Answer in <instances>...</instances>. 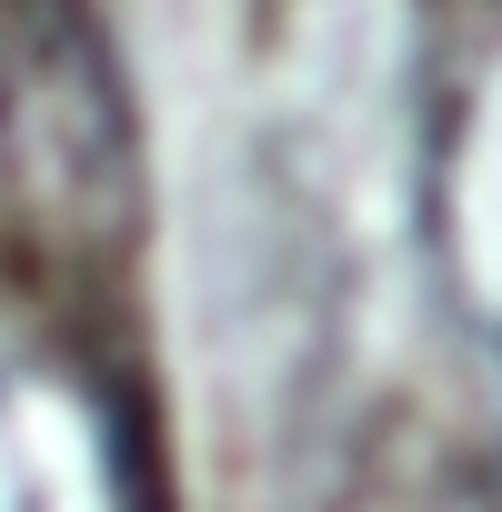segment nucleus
<instances>
[{
	"label": "nucleus",
	"mask_w": 502,
	"mask_h": 512,
	"mask_svg": "<svg viewBox=\"0 0 502 512\" xmlns=\"http://www.w3.org/2000/svg\"><path fill=\"white\" fill-rule=\"evenodd\" d=\"M0 191L71 262H121L141 241V101L91 0H0Z\"/></svg>",
	"instance_id": "nucleus-1"
}]
</instances>
